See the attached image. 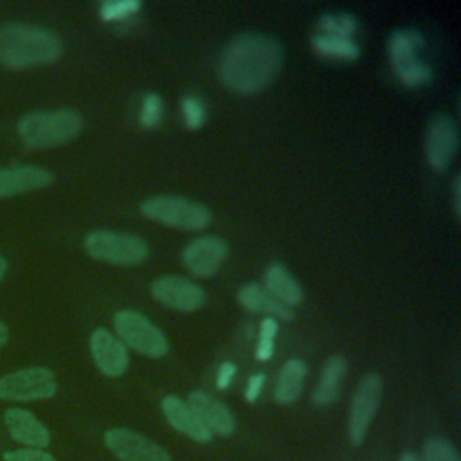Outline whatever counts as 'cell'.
<instances>
[{
  "label": "cell",
  "mask_w": 461,
  "mask_h": 461,
  "mask_svg": "<svg viewBox=\"0 0 461 461\" xmlns=\"http://www.w3.org/2000/svg\"><path fill=\"white\" fill-rule=\"evenodd\" d=\"M229 254V245L223 238L214 234H203L191 240L182 254V267L200 279L212 277L223 265Z\"/></svg>",
  "instance_id": "cell-10"
},
{
  "label": "cell",
  "mask_w": 461,
  "mask_h": 461,
  "mask_svg": "<svg viewBox=\"0 0 461 461\" xmlns=\"http://www.w3.org/2000/svg\"><path fill=\"white\" fill-rule=\"evenodd\" d=\"M454 212H456V218L459 220L461 218V176L457 175L454 178Z\"/></svg>",
  "instance_id": "cell-34"
},
{
  "label": "cell",
  "mask_w": 461,
  "mask_h": 461,
  "mask_svg": "<svg viewBox=\"0 0 461 461\" xmlns=\"http://www.w3.org/2000/svg\"><path fill=\"white\" fill-rule=\"evenodd\" d=\"M4 421L9 429V434L13 436L14 441L25 445V447H34V448H43L50 441V434L45 429L41 421L34 418L25 409H7L4 414Z\"/></svg>",
  "instance_id": "cell-17"
},
{
  "label": "cell",
  "mask_w": 461,
  "mask_h": 461,
  "mask_svg": "<svg viewBox=\"0 0 461 461\" xmlns=\"http://www.w3.org/2000/svg\"><path fill=\"white\" fill-rule=\"evenodd\" d=\"M104 445L121 461H171L166 448L130 429L106 430Z\"/></svg>",
  "instance_id": "cell-12"
},
{
  "label": "cell",
  "mask_w": 461,
  "mask_h": 461,
  "mask_svg": "<svg viewBox=\"0 0 461 461\" xmlns=\"http://www.w3.org/2000/svg\"><path fill=\"white\" fill-rule=\"evenodd\" d=\"M277 330H279V324L276 319L272 317H263L261 322H259V328H258V342H256V358L259 362H267L272 358L274 355V342H276V335H277Z\"/></svg>",
  "instance_id": "cell-28"
},
{
  "label": "cell",
  "mask_w": 461,
  "mask_h": 461,
  "mask_svg": "<svg viewBox=\"0 0 461 461\" xmlns=\"http://www.w3.org/2000/svg\"><path fill=\"white\" fill-rule=\"evenodd\" d=\"M234 375H236V366L230 362V360H225L220 364L218 371H216V378H214V384L220 391H225L232 380H234Z\"/></svg>",
  "instance_id": "cell-32"
},
{
  "label": "cell",
  "mask_w": 461,
  "mask_h": 461,
  "mask_svg": "<svg viewBox=\"0 0 461 461\" xmlns=\"http://www.w3.org/2000/svg\"><path fill=\"white\" fill-rule=\"evenodd\" d=\"M312 50L326 59H337V61H357L360 56V47L355 43V40L328 36V34H315L310 40Z\"/></svg>",
  "instance_id": "cell-23"
},
{
  "label": "cell",
  "mask_w": 461,
  "mask_h": 461,
  "mask_svg": "<svg viewBox=\"0 0 461 461\" xmlns=\"http://www.w3.org/2000/svg\"><path fill=\"white\" fill-rule=\"evenodd\" d=\"M52 180L54 176L49 169L34 164L0 167V198L43 189Z\"/></svg>",
  "instance_id": "cell-15"
},
{
  "label": "cell",
  "mask_w": 461,
  "mask_h": 461,
  "mask_svg": "<svg viewBox=\"0 0 461 461\" xmlns=\"http://www.w3.org/2000/svg\"><path fill=\"white\" fill-rule=\"evenodd\" d=\"M83 247L92 259L115 267L140 265L149 254L148 243L140 236L108 229L88 232L83 240Z\"/></svg>",
  "instance_id": "cell-5"
},
{
  "label": "cell",
  "mask_w": 461,
  "mask_h": 461,
  "mask_svg": "<svg viewBox=\"0 0 461 461\" xmlns=\"http://www.w3.org/2000/svg\"><path fill=\"white\" fill-rule=\"evenodd\" d=\"M265 290L292 310L304 299L303 286L281 263H270L265 270Z\"/></svg>",
  "instance_id": "cell-19"
},
{
  "label": "cell",
  "mask_w": 461,
  "mask_h": 461,
  "mask_svg": "<svg viewBox=\"0 0 461 461\" xmlns=\"http://www.w3.org/2000/svg\"><path fill=\"white\" fill-rule=\"evenodd\" d=\"M459 144V133L456 121L447 113H436L430 117L425 128V158L427 164L441 173L456 157Z\"/></svg>",
  "instance_id": "cell-9"
},
{
  "label": "cell",
  "mask_w": 461,
  "mask_h": 461,
  "mask_svg": "<svg viewBox=\"0 0 461 461\" xmlns=\"http://www.w3.org/2000/svg\"><path fill=\"white\" fill-rule=\"evenodd\" d=\"M5 270H7V261L0 256V281H2V277L5 276Z\"/></svg>",
  "instance_id": "cell-36"
},
{
  "label": "cell",
  "mask_w": 461,
  "mask_h": 461,
  "mask_svg": "<svg viewBox=\"0 0 461 461\" xmlns=\"http://www.w3.org/2000/svg\"><path fill=\"white\" fill-rule=\"evenodd\" d=\"M164 115V99L157 92H148L140 99L139 106V126L144 130H153L160 124Z\"/></svg>",
  "instance_id": "cell-27"
},
{
  "label": "cell",
  "mask_w": 461,
  "mask_h": 461,
  "mask_svg": "<svg viewBox=\"0 0 461 461\" xmlns=\"http://www.w3.org/2000/svg\"><path fill=\"white\" fill-rule=\"evenodd\" d=\"M142 9L140 0H108L99 4V18L103 22H122Z\"/></svg>",
  "instance_id": "cell-29"
},
{
  "label": "cell",
  "mask_w": 461,
  "mask_h": 461,
  "mask_svg": "<svg viewBox=\"0 0 461 461\" xmlns=\"http://www.w3.org/2000/svg\"><path fill=\"white\" fill-rule=\"evenodd\" d=\"M236 299H238L240 306L243 310H247V312L263 313V315L272 317L276 321H290V319H294V310L285 306L283 303H279L272 294H268L265 290V286H261L258 283L243 285L238 290Z\"/></svg>",
  "instance_id": "cell-18"
},
{
  "label": "cell",
  "mask_w": 461,
  "mask_h": 461,
  "mask_svg": "<svg viewBox=\"0 0 461 461\" xmlns=\"http://www.w3.org/2000/svg\"><path fill=\"white\" fill-rule=\"evenodd\" d=\"M398 461H418V457L414 456V454H411V452H407V454H402L400 456V459Z\"/></svg>",
  "instance_id": "cell-37"
},
{
  "label": "cell",
  "mask_w": 461,
  "mask_h": 461,
  "mask_svg": "<svg viewBox=\"0 0 461 461\" xmlns=\"http://www.w3.org/2000/svg\"><path fill=\"white\" fill-rule=\"evenodd\" d=\"M346 367H348L346 360L339 355H333L326 360V364L322 366V371H321V380L312 393V402L317 407H328L335 402L339 389H340V382L346 373Z\"/></svg>",
  "instance_id": "cell-21"
},
{
  "label": "cell",
  "mask_w": 461,
  "mask_h": 461,
  "mask_svg": "<svg viewBox=\"0 0 461 461\" xmlns=\"http://www.w3.org/2000/svg\"><path fill=\"white\" fill-rule=\"evenodd\" d=\"M308 375V367L301 358H290L286 360L274 382V402L279 405H290L294 403L304 387V380Z\"/></svg>",
  "instance_id": "cell-20"
},
{
  "label": "cell",
  "mask_w": 461,
  "mask_h": 461,
  "mask_svg": "<svg viewBox=\"0 0 461 461\" xmlns=\"http://www.w3.org/2000/svg\"><path fill=\"white\" fill-rule=\"evenodd\" d=\"M423 461H459L454 445L443 438H430L423 445Z\"/></svg>",
  "instance_id": "cell-30"
},
{
  "label": "cell",
  "mask_w": 461,
  "mask_h": 461,
  "mask_svg": "<svg viewBox=\"0 0 461 461\" xmlns=\"http://www.w3.org/2000/svg\"><path fill=\"white\" fill-rule=\"evenodd\" d=\"M382 402V376L378 373L366 375L351 398L349 418H348V436L353 445H360L366 439L367 429Z\"/></svg>",
  "instance_id": "cell-8"
},
{
  "label": "cell",
  "mask_w": 461,
  "mask_h": 461,
  "mask_svg": "<svg viewBox=\"0 0 461 461\" xmlns=\"http://www.w3.org/2000/svg\"><path fill=\"white\" fill-rule=\"evenodd\" d=\"M90 353L97 369L108 378H119L128 369V349L108 330L97 328L90 335Z\"/></svg>",
  "instance_id": "cell-13"
},
{
  "label": "cell",
  "mask_w": 461,
  "mask_h": 461,
  "mask_svg": "<svg viewBox=\"0 0 461 461\" xmlns=\"http://www.w3.org/2000/svg\"><path fill=\"white\" fill-rule=\"evenodd\" d=\"M151 297L176 312H196L205 304V292L200 285L182 276H160L149 285Z\"/></svg>",
  "instance_id": "cell-11"
},
{
  "label": "cell",
  "mask_w": 461,
  "mask_h": 461,
  "mask_svg": "<svg viewBox=\"0 0 461 461\" xmlns=\"http://www.w3.org/2000/svg\"><path fill=\"white\" fill-rule=\"evenodd\" d=\"M317 27H319V34L353 40L358 29V22L351 13H333V14L326 13L319 18Z\"/></svg>",
  "instance_id": "cell-24"
},
{
  "label": "cell",
  "mask_w": 461,
  "mask_h": 461,
  "mask_svg": "<svg viewBox=\"0 0 461 461\" xmlns=\"http://www.w3.org/2000/svg\"><path fill=\"white\" fill-rule=\"evenodd\" d=\"M81 128L83 119L76 110H38L20 119L18 137L31 149H45L76 139Z\"/></svg>",
  "instance_id": "cell-3"
},
{
  "label": "cell",
  "mask_w": 461,
  "mask_h": 461,
  "mask_svg": "<svg viewBox=\"0 0 461 461\" xmlns=\"http://www.w3.org/2000/svg\"><path fill=\"white\" fill-rule=\"evenodd\" d=\"M58 391L56 376L47 367H25L0 376V398L11 402H31L52 398Z\"/></svg>",
  "instance_id": "cell-7"
},
{
  "label": "cell",
  "mask_w": 461,
  "mask_h": 461,
  "mask_svg": "<svg viewBox=\"0 0 461 461\" xmlns=\"http://www.w3.org/2000/svg\"><path fill=\"white\" fill-rule=\"evenodd\" d=\"M393 70H394L396 79L407 88L421 86L432 79L430 67L420 59H412V61L396 65V67H393Z\"/></svg>",
  "instance_id": "cell-25"
},
{
  "label": "cell",
  "mask_w": 461,
  "mask_h": 461,
  "mask_svg": "<svg viewBox=\"0 0 461 461\" xmlns=\"http://www.w3.org/2000/svg\"><path fill=\"white\" fill-rule=\"evenodd\" d=\"M5 461H56L50 454L40 448H20L4 454Z\"/></svg>",
  "instance_id": "cell-31"
},
{
  "label": "cell",
  "mask_w": 461,
  "mask_h": 461,
  "mask_svg": "<svg viewBox=\"0 0 461 461\" xmlns=\"http://www.w3.org/2000/svg\"><path fill=\"white\" fill-rule=\"evenodd\" d=\"M139 211L153 223L180 230H202L212 220V214L205 205L175 194L148 196L140 202Z\"/></svg>",
  "instance_id": "cell-4"
},
{
  "label": "cell",
  "mask_w": 461,
  "mask_h": 461,
  "mask_svg": "<svg viewBox=\"0 0 461 461\" xmlns=\"http://www.w3.org/2000/svg\"><path fill=\"white\" fill-rule=\"evenodd\" d=\"M7 339H9V330H7V326L0 321V348L7 342Z\"/></svg>",
  "instance_id": "cell-35"
},
{
  "label": "cell",
  "mask_w": 461,
  "mask_h": 461,
  "mask_svg": "<svg viewBox=\"0 0 461 461\" xmlns=\"http://www.w3.org/2000/svg\"><path fill=\"white\" fill-rule=\"evenodd\" d=\"M160 411L166 418V421L178 430L180 434L198 441V443H207L212 436L205 429V425L200 421V418L194 414V411L189 407L187 402L175 394H167L160 402Z\"/></svg>",
  "instance_id": "cell-16"
},
{
  "label": "cell",
  "mask_w": 461,
  "mask_h": 461,
  "mask_svg": "<svg viewBox=\"0 0 461 461\" xmlns=\"http://www.w3.org/2000/svg\"><path fill=\"white\" fill-rule=\"evenodd\" d=\"M113 330L126 349L130 348L144 357L160 358L169 351V340L164 331L140 312L119 310L113 315Z\"/></svg>",
  "instance_id": "cell-6"
},
{
  "label": "cell",
  "mask_w": 461,
  "mask_h": 461,
  "mask_svg": "<svg viewBox=\"0 0 461 461\" xmlns=\"http://www.w3.org/2000/svg\"><path fill=\"white\" fill-rule=\"evenodd\" d=\"M263 385H265V375H263V373H254V375H250L249 380H247L245 393H243L245 400H247L249 403H254V402L258 400V396L261 394Z\"/></svg>",
  "instance_id": "cell-33"
},
{
  "label": "cell",
  "mask_w": 461,
  "mask_h": 461,
  "mask_svg": "<svg viewBox=\"0 0 461 461\" xmlns=\"http://www.w3.org/2000/svg\"><path fill=\"white\" fill-rule=\"evenodd\" d=\"M187 403L205 425V429L211 432V436L216 434L220 438H227L236 430V420L227 405L214 400L205 391H191L187 396Z\"/></svg>",
  "instance_id": "cell-14"
},
{
  "label": "cell",
  "mask_w": 461,
  "mask_h": 461,
  "mask_svg": "<svg viewBox=\"0 0 461 461\" xmlns=\"http://www.w3.org/2000/svg\"><path fill=\"white\" fill-rule=\"evenodd\" d=\"M61 40L49 29L32 23L0 25V65L31 68L59 59Z\"/></svg>",
  "instance_id": "cell-2"
},
{
  "label": "cell",
  "mask_w": 461,
  "mask_h": 461,
  "mask_svg": "<svg viewBox=\"0 0 461 461\" xmlns=\"http://www.w3.org/2000/svg\"><path fill=\"white\" fill-rule=\"evenodd\" d=\"M425 38L416 29H396L387 38V56L391 67L418 59V52L423 49Z\"/></svg>",
  "instance_id": "cell-22"
},
{
  "label": "cell",
  "mask_w": 461,
  "mask_h": 461,
  "mask_svg": "<svg viewBox=\"0 0 461 461\" xmlns=\"http://www.w3.org/2000/svg\"><path fill=\"white\" fill-rule=\"evenodd\" d=\"M180 115L184 128L189 131L200 130L207 121V108L202 97L194 94H187L180 99Z\"/></svg>",
  "instance_id": "cell-26"
},
{
  "label": "cell",
  "mask_w": 461,
  "mask_h": 461,
  "mask_svg": "<svg viewBox=\"0 0 461 461\" xmlns=\"http://www.w3.org/2000/svg\"><path fill=\"white\" fill-rule=\"evenodd\" d=\"M283 59L285 52L276 38L261 32H241L223 49L218 76L229 90L252 95L276 79Z\"/></svg>",
  "instance_id": "cell-1"
}]
</instances>
